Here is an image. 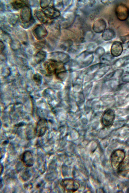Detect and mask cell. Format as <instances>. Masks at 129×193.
I'll list each match as a JSON object with an SVG mask.
<instances>
[{
  "label": "cell",
  "instance_id": "1",
  "mask_svg": "<svg viewBox=\"0 0 129 193\" xmlns=\"http://www.w3.org/2000/svg\"><path fill=\"white\" fill-rule=\"evenodd\" d=\"M44 66L47 73L50 74H55L56 75L60 72L66 70L62 63L52 59L45 62Z\"/></svg>",
  "mask_w": 129,
  "mask_h": 193
},
{
  "label": "cell",
  "instance_id": "21",
  "mask_svg": "<svg viewBox=\"0 0 129 193\" xmlns=\"http://www.w3.org/2000/svg\"><path fill=\"white\" fill-rule=\"evenodd\" d=\"M35 14L37 18L41 22L45 24L48 23V18L42 10L36 11Z\"/></svg>",
  "mask_w": 129,
  "mask_h": 193
},
{
  "label": "cell",
  "instance_id": "34",
  "mask_svg": "<svg viewBox=\"0 0 129 193\" xmlns=\"http://www.w3.org/2000/svg\"><path fill=\"white\" fill-rule=\"evenodd\" d=\"M35 20L33 18H32L29 21L27 22H20L21 26L24 28L27 29L31 26L35 22Z\"/></svg>",
  "mask_w": 129,
  "mask_h": 193
},
{
  "label": "cell",
  "instance_id": "2",
  "mask_svg": "<svg viewBox=\"0 0 129 193\" xmlns=\"http://www.w3.org/2000/svg\"><path fill=\"white\" fill-rule=\"evenodd\" d=\"M93 53V52L86 50L78 55L75 60L78 63V67L82 68L90 65L92 63L94 58Z\"/></svg>",
  "mask_w": 129,
  "mask_h": 193
},
{
  "label": "cell",
  "instance_id": "28",
  "mask_svg": "<svg viewBox=\"0 0 129 193\" xmlns=\"http://www.w3.org/2000/svg\"><path fill=\"white\" fill-rule=\"evenodd\" d=\"M94 36V34L91 31H87L84 33L83 37L81 38V40L83 42L90 41L93 38Z\"/></svg>",
  "mask_w": 129,
  "mask_h": 193
},
{
  "label": "cell",
  "instance_id": "43",
  "mask_svg": "<svg viewBox=\"0 0 129 193\" xmlns=\"http://www.w3.org/2000/svg\"><path fill=\"white\" fill-rule=\"evenodd\" d=\"M0 167V172L1 175L3 170V165H2L1 164Z\"/></svg>",
  "mask_w": 129,
  "mask_h": 193
},
{
  "label": "cell",
  "instance_id": "31",
  "mask_svg": "<svg viewBox=\"0 0 129 193\" xmlns=\"http://www.w3.org/2000/svg\"><path fill=\"white\" fill-rule=\"evenodd\" d=\"M73 42L71 40L68 39L64 41L60 45L61 48L63 50H68L70 47L73 45Z\"/></svg>",
  "mask_w": 129,
  "mask_h": 193
},
{
  "label": "cell",
  "instance_id": "13",
  "mask_svg": "<svg viewBox=\"0 0 129 193\" xmlns=\"http://www.w3.org/2000/svg\"><path fill=\"white\" fill-rule=\"evenodd\" d=\"M52 59L59 62L66 63L70 60V57L68 54L62 52H57L51 54Z\"/></svg>",
  "mask_w": 129,
  "mask_h": 193
},
{
  "label": "cell",
  "instance_id": "27",
  "mask_svg": "<svg viewBox=\"0 0 129 193\" xmlns=\"http://www.w3.org/2000/svg\"><path fill=\"white\" fill-rule=\"evenodd\" d=\"M83 48V46L82 45H73L68 50V52L70 53L76 54L81 51Z\"/></svg>",
  "mask_w": 129,
  "mask_h": 193
},
{
  "label": "cell",
  "instance_id": "4",
  "mask_svg": "<svg viewBox=\"0 0 129 193\" xmlns=\"http://www.w3.org/2000/svg\"><path fill=\"white\" fill-rule=\"evenodd\" d=\"M60 185L65 190L69 192H74L79 189L80 185L75 180L71 178H65L62 179Z\"/></svg>",
  "mask_w": 129,
  "mask_h": 193
},
{
  "label": "cell",
  "instance_id": "19",
  "mask_svg": "<svg viewBox=\"0 0 129 193\" xmlns=\"http://www.w3.org/2000/svg\"><path fill=\"white\" fill-rule=\"evenodd\" d=\"M115 35V31L111 28L106 29L102 33V38L105 41H109L114 38Z\"/></svg>",
  "mask_w": 129,
  "mask_h": 193
},
{
  "label": "cell",
  "instance_id": "15",
  "mask_svg": "<svg viewBox=\"0 0 129 193\" xmlns=\"http://www.w3.org/2000/svg\"><path fill=\"white\" fill-rule=\"evenodd\" d=\"M74 15L71 12H66L62 15L61 19V22L62 26L67 27L70 25L74 20Z\"/></svg>",
  "mask_w": 129,
  "mask_h": 193
},
{
  "label": "cell",
  "instance_id": "26",
  "mask_svg": "<svg viewBox=\"0 0 129 193\" xmlns=\"http://www.w3.org/2000/svg\"><path fill=\"white\" fill-rule=\"evenodd\" d=\"M129 170V158L123 161L118 168L119 172H124Z\"/></svg>",
  "mask_w": 129,
  "mask_h": 193
},
{
  "label": "cell",
  "instance_id": "24",
  "mask_svg": "<svg viewBox=\"0 0 129 193\" xmlns=\"http://www.w3.org/2000/svg\"><path fill=\"white\" fill-rule=\"evenodd\" d=\"M46 56V53L44 51H40L35 54V59L36 62L39 64L43 62L45 59Z\"/></svg>",
  "mask_w": 129,
  "mask_h": 193
},
{
  "label": "cell",
  "instance_id": "10",
  "mask_svg": "<svg viewBox=\"0 0 129 193\" xmlns=\"http://www.w3.org/2000/svg\"><path fill=\"white\" fill-rule=\"evenodd\" d=\"M21 160L26 167H31L33 165L34 158L32 153L30 151H26L24 152L21 155Z\"/></svg>",
  "mask_w": 129,
  "mask_h": 193
},
{
  "label": "cell",
  "instance_id": "35",
  "mask_svg": "<svg viewBox=\"0 0 129 193\" xmlns=\"http://www.w3.org/2000/svg\"><path fill=\"white\" fill-rule=\"evenodd\" d=\"M46 44L45 40H43L36 42L34 44L35 47L38 49H41L43 48Z\"/></svg>",
  "mask_w": 129,
  "mask_h": 193
},
{
  "label": "cell",
  "instance_id": "40",
  "mask_svg": "<svg viewBox=\"0 0 129 193\" xmlns=\"http://www.w3.org/2000/svg\"><path fill=\"white\" fill-rule=\"evenodd\" d=\"M0 53H1L4 50L5 48L4 44L2 41L0 40Z\"/></svg>",
  "mask_w": 129,
  "mask_h": 193
},
{
  "label": "cell",
  "instance_id": "6",
  "mask_svg": "<svg viewBox=\"0 0 129 193\" xmlns=\"http://www.w3.org/2000/svg\"><path fill=\"white\" fill-rule=\"evenodd\" d=\"M48 128L47 120L44 118L40 119L37 123L35 131V134L38 137H41L45 133Z\"/></svg>",
  "mask_w": 129,
  "mask_h": 193
},
{
  "label": "cell",
  "instance_id": "36",
  "mask_svg": "<svg viewBox=\"0 0 129 193\" xmlns=\"http://www.w3.org/2000/svg\"><path fill=\"white\" fill-rule=\"evenodd\" d=\"M52 1L41 0L40 3V6L42 9L45 8L49 6Z\"/></svg>",
  "mask_w": 129,
  "mask_h": 193
},
{
  "label": "cell",
  "instance_id": "18",
  "mask_svg": "<svg viewBox=\"0 0 129 193\" xmlns=\"http://www.w3.org/2000/svg\"><path fill=\"white\" fill-rule=\"evenodd\" d=\"M15 33L18 38L24 44H27L28 41V36L26 32L21 28L17 29Z\"/></svg>",
  "mask_w": 129,
  "mask_h": 193
},
{
  "label": "cell",
  "instance_id": "16",
  "mask_svg": "<svg viewBox=\"0 0 129 193\" xmlns=\"http://www.w3.org/2000/svg\"><path fill=\"white\" fill-rule=\"evenodd\" d=\"M61 26L58 23L53 21L49 28L52 37L57 39L60 33Z\"/></svg>",
  "mask_w": 129,
  "mask_h": 193
},
{
  "label": "cell",
  "instance_id": "23",
  "mask_svg": "<svg viewBox=\"0 0 129 193\" xmlns=\"http://www.w3.org/2000/svg\"><path fill=\"white\" fill-rule=\"evenodd\" d=\"M107 65H109L102 63L94 64L88 68L85 71V73L88 74L95 71Z\"/></svg>",
  "mask_w": 129,
  "mask_h": 193
},
{
  "label": "cell",
  "instance_id": "44",
  "mask_svg": "<svg viewBox=\"0 0 129 193\" xmlns=\"http://www.w3.org/2000/svg\"><path fill=\"white\" fill-rule=\"evenodd\" d=\"M127 45L128 48L129 49V40L127 42Z\"/></svg>",
  "mask_w": 129,
  "mask_h": 193
},
{
  "label": "cell",
  "instance_id": "3",
  "mask_svg": "<svg viewBox=\"0 0 129 193\" xmlns=\"http://www.w3.org/2000/svg\"><path fill=\"white\" fill-rule=\"evenodd\" d=\"M125 157V152L122 150H117L113 152L111 156L110 161L111 166L114 169L118 168L123 161Z\"/></svg>",
  "mask_w": 129,
  "mask_h": 193
},
{
  "label": "cell",
  "instance_id": "29",
  "mask_svg": "<svg viewBox=\"0 0 129 193\" xmlns=\"http://www.w3.org/2000/svg\"><path fill=\"white\" fill-rule=\"evenodd\" d=\"M9 42L11 47L14 50L19 49L21 46L20 42L15 38H11Z\"/></svg>",
  "mask_w": 129,
  "mask_h": 193
},
{
  "label": "cell",
  "instance_id": "42",
  "mask_svg": "<svg viewBox=\"0 0 129 193\" xmlns=\"http://www.w3.org/2000/svg\"><path fill=\"white\" fill-rule=\"evenodd\" d=\"M124 57L125 65L129 64V55Z\"/></svg>",
  "mask_w": 129,
  "mask_h": 193
},
{
  "label": "cell",
  "instance_id": "39",
  "mask_svg": "<svg viewBox=\"0 0 129 193\" xmlns=\"http://www.w3.org/2000/svg\"><path fill=\"white\" fill-rule=\"evenodd\" d=\"M122 80L123 82H129V74L124 75L122 78Z\"/></svg>",
  "mask_w": 129,
  "mask_h": 193
},
{
  "label": "cell",
  "instance_id": "38",
  "mask_svg": "<svg viewBox=\"0 0 129 193\" xmlns=\"http://www.w3.org/2000/svg\"><path fill=\"white\" fill-rule=\"evenodd\" d=\"M88 0H79L78 1L77 4V6L78 8H81L86 5H88Z\"/></svg>",
  "mask_w": 129,
  "mask_h": 193
},
{
  "label": "cell",
  "instance_id": "9",
  "mask_svg": "<svg viewBox=\"0 0 129 193\" xmlns=\"http://www.w3.org/2000/svg\"><path fill=\"white\" fill-rule=\"evenodd\" d=\"M116 13L117 18L120 20H125L129 16L128 9L126 6L122 5H119L117 7Z\"/></svg>",
  "mask_w": 129,
  "mask_h": 193
},
{
  "label": "cell",
  "instance_id": "25",
  "mask_svg": "<svg viewBox=\"0 0 129 193\" xmlns=\"http://www.w3.org/2000/svg\"><path fill=\"white\" fill-rule=\"evenodd\" d=\"M100 58L101 63L108 65V63H111L113 60V57L111 54L107 53L105 54Z\"/></svg>",
  "mask_w": 129,
  "mask_h": 193
},
{
  "label": "cell",
  "instance_id": "22",
  "mask_svg": "<svg viewBox=\"0 0 129 193\" xmlns=\"http://www.w3.org/2000/svg\"><path fill=\"white\" fill-rule=\"evenodd\" d=\"M110 69L109 65H107L101 68L94 74V78L95 79L100 78L105 74Z\"/></svg>",
  "mask_w": 129,
  "mask_h": 193
},
{
  "label": "cell",
  "instance_id": "5",
  "mask_svg": "<svg viewBox=\"0 0 129 193\" xmlns=\"http://www.w3.org/2000/svg\"><path fill=\"white\" fill-rule=\"evenodd\" d=\"M115 117V113L112 110H107L102 115L101 120L102 124L106 127L110 126L113 122Z\"/></svg>",
  "mask_w": 129,
  "mask_h": 193
},
{
  "label": "cell",
  "instance_id": "20",
  "mask_svg": "<svg viewBox=\"0 0 129 193\" xmlns=\"http://www.w3.org/2000/svg\"><path fill=\"white\" fill-rule=\"evenodd\" d=\"M8 22L11 25H16L19 21V16L17 14L14 13L8 14L7 16Z\"/></svg>",
  "mask_w": 129,
  "mask_h": 193
},
{
  "label": "cell",
  "instance_id": "30",
  "mask_svg": "<svg viewBox=\"0 0 129 193\" xmlns=\"http://www.w3.org/2000/svg\"><path fill=\"white\" fill-rule=\"evenodd\" d=\"M53 4L54 7L59 11L63 10L65 8L63 1H54Z\"/></svg>",
  "mask_w": 129,
  "mask_h": 193
},
{
  "label": "cell",
  "instance_id": "32",
  "mask_svg": "<svg viewBox=\"0 0 129 193\" xmlns=\"http://www.w3.org/2000/svg\"><path fill=\"white\" fill-rule=\"evenodd\" d=\"M105 53L104 49L101 46H99L96 48L95 51V55L100 58L105 54Z\"/></svg>",
  "mask_w": 129,
  "mask_h": 193
},
{
  "label": "cell",
  "instance_id": "41",
  "mask_svg": "<svg viewBox=\"0 0 129 193\" xmlns=\"http://www.w3.org/2000/svg\"><path fill=\"white\" fill-rule=\"evenodd\" d=\"M0 10L1 11H3L5 9V6L4 3L0 1Z\"/></svg>",
  "mask_w": 129,
  "mask_h": 193
},
{
  "label": "cell",
  "instance_id": "33",
  "mask_svg": "<svg viewBox=\"0 0 129 193\" xmlns=\"http://www.w3.org/2000/svg\"><path fill=\"white\" fill-rule=\"evenodd\" d=\"M68 74L66 70L60 72L56 75L58 78L63 81L66 79Z\"/></svg>",
  "mask_w": 129,
  "mask_h": 193
},
{
  "label": "cell",
  "instance_id": "14",
  "mask_svg": "<svg viewBox=\"0 0 129 193\" xmlns=\"http://www.w3.org/2000/svg\"><path fill=\"white\" fill-rule=\"evenodd\" d=\"M20 17L21 21L23 22H29L33 18L31 10L28 6H26L21 9Z\"/></svg>",
  "mask_w": 129,
  "mask_h": 193
},
{
  "label": "cell",
  "instance_id": "17",
  "mask_svg": "<svg viewBox=\"0 0 129 193\" xmlns=\"http://www.w3.org/2000/svg\"><path fill=\"white\" fill-rule=\"evenodd\" d=\"M28 2L27 1L14 0L11 3L12 8L15 10L22 9L24 7L28 6Z\"/></svg>",
  "mask_w": 129,
  "mask_h": 193
},
{
  "label": "cell",
  "instance_id": "11",
  "mask_svg": "<svg viewBox=\"0 0 129 193\" xmlns=\"http://www.w3.org/2000/svg\"><path fill=\"white\" fill-rule=\"evenodd\" d=\"M107 24L103 19L100 18L97 20L93 23L92 29L96 33H102L106 29Z\"/></svg>",
  "mask_w": 129,
  "mask_h": 193
},
{
  "label": "cell",
  "instance_id": "7",
  "mask_svg": "<svg viewBox=\"0 0 129 193\" xmlns=\"http://www.w3.org/2000/svg\"><path fill=\"white\" fill-rule=\"evenodd\" d=\"M33 33L38 40H41L46 37L48 32L45 27L43 25L38 24L36 25L33 31Z\"/></svg>",
  "mask_w": 129,
  "mask_h": 193
},
{
  "label": "cell",
  "instance_id": "12",
  "mask_svg": "<svg viewBox=\"0 0 129 193\" xmlns=\"http://www.w3.org/2000/svg\"><path fill=\"white\" fill-rule=\"evenodd\" d=\"M123 51L122 43L120 41H116L113 43L111 47V53L113 57H118L122 54Z\"/></svg>",
  "mask_w": 129,
  "mask_h": 193
},
{
  "label": "cell",
  "instance_id": "37",
  "mask_svg": "<svg viewBox=\"0 0 129 193\" xmlns=\"http://www.w3.org/2000/svg\"><path fill=\"white\" fill-rule=\"evenodd\" d=\"M96 45L95 43H90L87 45V50L93 52V51L96 49Z\"/></svg>",
  "mask_w": 129,
  "mask_h": 193
},
{
  "label": "cell",
  "instance_id": "8",
  "mask_svg": "<svg viewBox=\"0 0 129 193\" xmlns=\"http://www.w3.org/2000/svg\"><path fill=\"white\" fill-rule=\"evenodd\" d=\"M42 11L48 18L52 19L58 18L61 14L60 11L54 7L48 6L42 9Z\"/></svg>",
  "mask_w": 129,
  "mask_h": 193
}]
</instances>
